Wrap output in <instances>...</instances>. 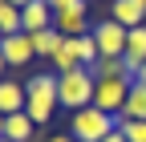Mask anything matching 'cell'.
<instances>
[{
	"label": "cell",
	"mask_w": 146,
	"mask_h": 142,
	"mask_svg": "<svg viewBox=\"0 0 146 142\" xmlns=\"http://www.w3.org/2000/svg\"><path fill=\"white\" fill-rule=\"evenodd\" d=\"M94 90H98V77L94 69H73V73H57V106L69 114L94 106Z\"/></svg>",
	"instance_id": "1"
},
{
	"label": "cell",
	"mask_w": 146,
	"mask_h": 142,
	"mask_svg": "<svg viewBox=\"0 0 146 142\" xmlns=\"http://www.w3.org/2000/svg\"><path fill=\"white\" fill-rule=\"evenodd\" d=\"M25 90H29L25 114L36 122V126H45V122L57 114V73H33L25 81Z\"/></svg>",
	"instance_id": "2"
},
{
	"label": "cell",
	"mask_w": 146,
	"mask_h": 142,
	"mask_svg": "<svg viewBox=\"0 0 146 142\" xmlns=\"http://www.w3.org/2000/svg\"><path fill=\"white\" fill-rule=\"evenodd\" d=\"M114 130H118V118L106 114V110H98V106H85V110L69 114V134L77 142H102L106 134H114Z\"/></svg>",
	"instance_id": "3"
},
{
	"label": "cell",
	"mask_w": 146,
	"mask_h": 142,
	"mask_svg": "<svg viewBox=\"0 0 146 142\" xmlns=\"http://www.w3.org/2000/svg\"><path fill=\"white\" fill-rule=\"evenodd\" d=\"M130 85H134V77H98L94 106L118 118V114H122V106H126V98H130Z\"/></svg>",
	"instance_id": "4"
},
{
	"label": "cell",
	"mask_w": 146,
	"mask_h": 142,
	"mask_svg": "<svg viewBox=\"0 0 146 142\" xmlns=\"http://www.w3.org/2000/svg\"><path fill=\"white\" fill-rule=\"evenodd\" d=\"M53 29L61 37H85V33H94V25H89V4L85 0H73V4L57 8L53 12Z\"/></svg>",
	"instance_id": "5"
},
{
	"label": "cell",
	"mask_w": 146,
	"mask_h": 142,
	"mask_svg": "<svg viewBox=\"0 0 146 142\" xmlns=\"http://www.w3.org/2000/svg\"><path fill=\"white\" fill-rule=\"evenodd\" d=\"M126 33H130V29H122L118 21H110V16L98 21V25H94L98 53H102V57H122V53H126Z\"/></svg>",
	"instance_id": "6"
},
{
	"label": "cell",
	"mask_w": 146,
	"mask_h": 142,
	"mask_svg": "<svg viewBox=\"0 0 146 142\" xmlns=\"http://www.w3.org/2000/svg\"><path fill=\"white\" fill-rule=\"evenodd\" d=\"M0 53H4L8 69H25V65L36 57V49H33V37H29V33H12V37H0Z\"/></svg>",
	"instance_id": "7"
},
{
	"label": "cell",
	"mask_w": 146,
	"mask_h": 142,
	"mask_svg": "<svg viewBox=\"0 0 146 142\" xmlns=\"http://www.w3.org/2000/svg\"><path fill=\"white\" fill-rule=\"evenodd\" d=\"M110 21H118L122 29L146 25V0H114L110 4Z\"/></svg>",
	"instance_id": "8"
},
{
	"label": "cell",
	"mask_w": 146,
	"mask_h": 142,
	"mask_svg": "<svg viewBox=\"0 0 146 142\" xmlns=\"http://www.w3.org/2000/svg\"><path fill=\"white\" fill-rule=\"evenodd\" d=\"M122 61L130 65V73H138V69L146 65V25H138V29L126 33V53H122Z\"/></svg>",
	"instance_id": "9"
},
{
	"label": "cell",
	"mask_w": 146,
	"mask_h": 142,
	"mask_svg": "<svg viewBox=\"0 0 146 142\" xmlns=\"http://www.w3.org/2000/svg\"><path fill=\"white\" fill-rule=\"evenodd\" d=\"M29 106V90L21 81H8V77H0V114H21Z\"/></svg>",
	"instance_id": "10"
},
{
	"label": "cell",
	"mask_w": 146,
	"mask_h": 142,
	"mask_svg": "<svg viewBox=\"0 0 146 142\" xmlns=\"http://www.w3.org/2000/svg\"><path fill=\"white\" fill-rule=\"evenodd\" d=\"M21 25H25L29 37H33V33H41V29H53V8L45 4V0H33L29 8H21Z\"/></svg>",
	"instance_id": "11"
},
{
	"label": "cell",
	"mask_w": 146,
	"mask_h": 142,
	"mask_svg": "<svg viewBox=\"0 0 146 142\" xmlns=\"http://www.w3.org/2000/svg\"><path fill=\"white\" fill-rule=\"evenodd\" d=\"M4 138L8 142H33L36 138V122L21 110V114H4Z\"/></svg>",
	"instance_id": "12"
},
{
	"label": "cell",
	"mask_w": 146,
	"mask_h": 142,
	"mask_svg": "<svg viewBox=\"0 0 146 142\" xmlns=\"http://www.w3.org/2000/svg\"><path fill=\"white\" fill-rule=\"evenodd\" d=\"M118 118H138V122H146V85H142V81L130 85V98H126V106H122Z\"/></svg>",
	"instance_id": "13"
},
{
	"label": "cell",
	"mask_w": 146,
	"mask_h": 142,
	"mask_svg": "<svg viewBox=\"0 0 146 142\" xmlns=\"http://www.w3.org/2000/svg\"><path fill=\"white\" fill-rule=\"evenodd\" d=\"M61 41H65V37H61L57 29H41V33H33V49H36V57H49V61L57 57Z\"/></svg>",
	"instance_id": "14"
},
{
	"label": "cell",
	"mask_w": 146,
	"mask_h": 142,
	"mask_svg": "<svg viewBox=\"0 0 146 142\" xmlns=\"http://www.w3.org/2000/svg\"><path fill=\"white\" fill-rule=\"evenodd\" d=\"M73 69H85V65L77 61V49H73V41L65 37L61 49H57V57H53V73H73Z\"/></svg>",
	"instance_id": "15"
},
{
	"label": "cell",
	"mask_w": 146,
	"mask_h": 142,
	"mask_svg": "<svg viewBox=\"0 0 146 142\" xmlns=\"http://www.w3.org/2000/svg\"><path fill=\"white\" fill-rule=\"evenodd\" d=\"M12 33H25V25H21V8H12L8 0H0V37H12Z\"/></svg>",
	"instance_id": "16"
},
{
	"label": "cell",
	"mask_w": 146,
	"mask_h": 142,
	"mask_svg": "<svg viewBox=\"0 0 146 142\" xmlns=\"http://www.w3.org/2000/svg\"><path fill=\"white\" fill-rule=\"evenodd\" d=\"M94 77H134V73H130V65L122 57H102L94 65Z\"/></svg>",
	"instance_id": "17"
},
{
	"label": "cell",
	"mask_w": 146,
	"mask_h": 142,
	"mask_svg": "<svg viewBox=\"0 0 146 142\" xmlns=\"http://www.w3.org/2000/svg\"><path fill=\"white\" fill-rule=\"evenodd\" d=\"M118 130L126 134V142H146V122L138 118H118Z\"/></svg>",
	"instance_id": "18"
},
{
	"label": "cell",
	"mask_w": 146,
	"mask_h": 142,
	"mask_svg": "<svg viewBox=\"0 0 146 142\" xmlns=\"http://www.w3.org/2000/svg\"><path fill=\"white\" fill-rule=\"evenodd\" d=\"M45 142H77V138H73V134H49Z\"/></svg>",
	"instance_id": "19"
},
{
	"label": "cell",
	"mask_w": 146,
	"mask_h": 142,
	"mask_svg": "<svg viewBox=\"0 0 146 142\" xmlns=\"http://www.w3.org/2000/svg\"><path fill=\"white\" fill-rule=\"evenodd\" d=\"M102 142H126V134H122V130H114V134H106Z\"/></svg>",
	"instance_id": "20"
},
{
	"label": "cell",
	"mask_w": 146,
	"mask_h": 142,
	"mask_svg": "<svg viewBox=\"0 0 146 142\" xmlns=\"http://www.w3.org/2000/svg\"><path fill=\"white\" fill-rule=\"evenodd\" d=\"M45 4H49L53 12H57V8H65V4H73V0H45Z\"/></svg>",
	"instance_id": "21"
},
{
	"label": "cell",
	"mask_w": 146,
	"mask_h": 142,
	"mask_svg": "<svg viewBox=\"0 0 146 142\" xmlns=\"http://www.w3.org/2000/svg\"><path fill=\"white\" fill-rule=\"evenodd\" d=\"M8 4H12V8H29L33 0H8Z\"/></svg>",
	"instance_id": "22"
},
{
	"label": "cell",
	"mask_w": 146,
	"mask_h": 142,
	"mask_svg": "<svg viewBox=\"0 0 146 142\" xmlns=\"http://www.w3.org/2000/svg\"><path fill=\"white\" fill-rule=\"evenodd\" d=\"M134 81H142V85H146V65L138 69V73H134Z\"/></svg>",
	"instance_id": "23"
},
{
	"label": "cell",
	"mask_w": 146,
	"mask_h": 142,
	"mask_svg": "<svg viewBox=\"0 0 146 142\" xmlns=\"http://www.w3.org/2000/svg\"><path fill=\"white\" fill-rule=\"evenodd\" d=\"M4 69H8V61H4V53H0V77H4Z\"/></svg>",
	"instance_id": "24"
},
{
	"label": "cell",
	"mask_w": 146,
	"mask_h": 142,
	"mask_svg": "<svg viewBox=\"0 0 146 142\" xmlns=\"http://www.w3.org/2000/svg\"><path fill=\"white\" fill-rule=\"evenodd\" d=\"M0 138H4V114H0Z\"/></svg>",
	"instance_id": "25"
},
{
	"label": "cell",
	"mask_w": 146,
	"mask_h": 142,
	"mask_svg": "<svg viewBox=\"0 0 146 142\" xmlns=\"http://www.w3.org/2000/svg\"><path fill=\"white\" fill-rule=\"evenodd\" d=\"M0 142H8V138H0Z\"/></svg>",
	"instance_id": "26"
},
{
	"label": "cell",
	"mask_w": 146,
	"mask_h": 142,
	"mask_svg": "<svg viewBox=\"0 0 146 142\" xmlns=\"http://www.w3.org/2000/svg\"><path fill=\"white\" fill-rule=\"evenodd\" d=\"M110 4H114V0H110Z\"/></svg>",
	"instance_id": "27"
}]
</instances>
